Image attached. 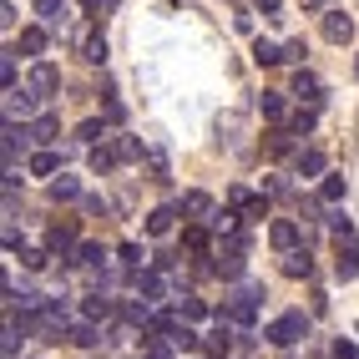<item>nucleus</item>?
<instances>
[{
	"label": "nucleus",
	"instance_id": "35",
	"mask_svg": "<svg viewBox=\"0 0 359 359\" xmlns=\"http://www.w3.org/2000/svg\"><path fill=\"white\" fill-rule=\"evenodd\" d=\"M243 218L248 223H263V218H269V198H248L243 203Z\"/></svg>",
	"mask_w": 359,
	"mask_h": 359
},
{
	"label": "nucleus",
	"instance_id": "16",
	"mask_svg": "<svg viewBox=\"0 0 359 359\" xmlns=\"http://www.w3.org/2000/svg\"><path fill=\"white\" fill-rule=\"evenodd\" d=\"M258 111L269 116V122H283V116H289V102H283V91H263V97H258Z\"/></svg>",
	"mask_w": 359,
	"mask_h": 359
},
{
	"label": "nucleus",
	"instance_id": "2",
	"mask_svg": "<svg viewBox=\"0 0 359 359\" xmlns=\"http://www.w3.org/2000/svg\"><path fill=\"white\" fill-rule=\"evenodd\" d=\"M299 339H309V319H304V314H283V319H273V324H269V344L294 349Z\"/></svg>",
	"mask_w": 359,
	"mask_h": 359
},
{
	"label": "nucleus",
	"instance_id": "8",
	"mask_svg": "<svg viewBox=\"0 0 359 359\" xmlns=\"http://www.w3.org/2000/svg\"><path fill=\"white\" fill-rule=\"evenodd\" d=\"M66 344H81V349H97L102 334H97V319H81V324H66Z\"/></svg>",
	"mask_w": 359,
	"mask_h": 359
},
{
	"label": "nucleus",
	"instance_id": "25",
	"mask_svg": "<svg viewBox=\"0 0 359 359\" xmlns=\"http://www.w3.org/2000/svg\"><path fill=\"white\" fill-rule=\"evenodd\" d=\"M31 132H36V142L46 147V142H56V132H61V116H51V111H46V116H36V122H31Z\"/></svg>",
	"mask_w": 359,
	"mask_h": 359
},
{
	"label": "nucleus",
	"instance_id": "37",
	"mask_svg": "<svg viewBox=\"0 0 359 359\" xmlns=\"http://www.w3.org/2000/svg\"><path fill=\"white\" fill-rule=\"evenodd\" d=\"M324 223H329L334 233H339V238H349V218H344V212H339V208H334V212H329V218H324Z\"/></svg>",
	"mask_w": 359,
	"mask_h": 359
},
{
	"label": "nucleus",
	"instance_id": "34",
	"mask_svg": "<svg viewBox=\"0 0 359 359\" xmlns=\"http://www.w3.org/2000/svg\"><path fill=\"white\" fill-rule=\"evenodd\" d=\"M182 243L193 248V253H208V228H203V223H193V228L182 233Z\"/></svg>",
	"mask_w": 359,
	"mask_h": 359
},
{
	"label": "nucleus",
	"instance_id": "39",
	"mask_svg": "<svg viewBox=\"0 0 359 359\" xmlns=\"http://www.w3.org/2000/svg\"><path fill=\"white\" fill-rule=\"evenodd\" d=\"M0 81L15 86V56H0Z\"/></svg>",
	"mask_w": 359,
	"mask_h": 359
},
{
	"label": "nucleus",
	"instance_id": "27",
	"mask_svg": "<svg viewBox=\"0 0 359 359\" xmlns=\"http://www.w3.org/2000/svg\"><path fill=\"white\" fill-rule=\"evenodd\" d=\"M319 198L334 208V203H344V177L339 172H324V182H319Z\"/></svg>",
	"mask_w": 359,
	"mask_h": 359
},
{
	"label": "nucleus",
	"instance_id": "20",
	"mask_svg": "<svg viewBox=\"0 0 359 359\" xmlns=\"http://www.w3.org/2000/svg\"><path fill=\"white\" fill-rule=\"evenodd\" d=\"M172 304H177V314H182V319H193V324L208 319V304H203L198 294H172Z\"/></svg>",
	"mask_w": 359,
	"mask_h": 359
},
{
	"label": "nucleus",
	"instance_id": "11",
	"mask_svg": "<svg viewBox=\"0 0 359 359\" xmlns=\"http://www.w3.org/2000/svg\"><path fill=\"white\" fill-rule=\"evenodd\" d=\"M46 248H51V253H71V248H76V228H71V223H56L51 233H46Z\"/></svg>",
	"mask_w": 359,
	"mask_h": 359
},
{
	"label": "nucleus",
	"instance_id": "3",
	"mask_svg": "<svg viewBox=\"0 0 359 359\" xmlns=\"http://www.w3.org/2000/svg\"><path fill=\"white\" fill-rule=\"evenodd\" d=\"M26 91H31L36 102H51L56 91H61V71H56L51 61H36V66H31V76H26Z\"/></svg>",
	"mask_w": 359,
	"mask_h": 359
},
{
	"label": "nucleus",
	"instance_id": "24",
	"mask_svg": "<svg viewBox=\"0 0 359 359\" xmlns=\"http://www.w3.org/2000/svg\"><path fill=\"white\" fill-rule=\"evenodd\" d=\"M116 162H122V157H116V147H97V152H91V172H97V177H111Z\"/></svg>",
	"mask_w": 359,
	"mask_h": 359
},
{
	"label": "nucleus",
	"instance_id": "36",
	"mask_svg": "<svg viewBox=\"0 0 359 359\" xmlns=\"http://www.w3.org/2000/svg\"><path fill=\"white\" fill-rule=\"evenodd\" d=\"M142 258H147V253H142L137 243H122V263H127V269H142Z\"/></svg>",
	"mask_w": 359,
	"mask_h": 359
},
{
	"label": "nucleus",
	"instance_id": "1",
	"mask_svg": "<svg viewBox=\"0 0 359 359\" xmlns=\"http://www.w3.org/2000/svg\"><path fill=\"white\" fill-rule=\"evenodd\" d=\"M223 314H228L238 329H248V324L258 319V283H243L238 294H228V299H223Z\"/></svg>",
	"mask_w": 359,
	"mask_h": 359
},
{
	"label": "nucleus",
	"instance_id": "44",
	"mask_svg": "<svg viewBox=\"0 0 359 359\" xmlns=\"http://www.w3.org/2000/svg\"><path fill=\"white\" fill-rule=\"evenodd\" d=\"M309 6H324V0H309Z\"/></svg>",
	"mask_w": 359,
	"mask_h": 359
},
{
	"label": "nucleus",
	"instance_id": "41",
	"mask_svg": "<svg viewBox=\"0 0 359 359\" xmlns=\"http://www.w3.org/2000/svg\"><path fill=\"white\" fill-rule=\"evenodd\" d=\"M334 359H359V349L349 339H339V344H334Z\"/></svg>",
	"mask_w": 359,
	"mask_h": 359
},
{
	"label": "nucleus",
	"instance_id": "12",
	"mask_svg": "<svg viewBox=\"0 0 359 359\" xmlns=\"http://www.w3.org/2000/svg\"><path fill=\"white\" fill-rule=\"evenodd\" d=\"M31 107H36V97H31V91L6 86V116H20V122H26V116H31Z\"/></svg>",
	"mask_w": 359,
	"mask_h": 359
},
{
	"label": "nucleus",
	"instance_id": "21",
	"mask_svg": "<svg viewBox=\"0 0 359 359\" xmlns=\"http://www.w3.org/2000/svg\"><path fill=\"white\" fill-rule=\"evenodd\" d=\"M294 97L319 107V76H314V71H299V76H294Z\"/></svg>",
	"mask_w": 359,
	"mask_h": 359
},
{
	"label": "nucleus",
	"instance_id": "40",
	"mask_svg": "<svg viewBox=\"0 0 359 359\" xmlns=\"http://www.w3.org/2000/svg\"><path fill=\"white\" fill-rule=\"evenodd\" d=\"M107 6H111V0H81V11H86L91 20H102V11H107Z\"/></svg>",
	"mask_w": 359,
	"mask_h": 359
},
{
	"label": "nucleus",
	"instance_id": "22",
	"mask_svg": "<svg viewBox=\"0 0 359 359\" xmlns=\"http://www.w3.org/2000/svg\"><path fill=\"white\" fill-rule=\"evenodd\" d=\"M36 15H41L51 31H61V20H66V0H36Z\"/></svg>",
	"mask_w": 359,
	"mask_h": 359
},
{
	"label": "nucleus",
	"instance_id": "17",
	"mask_svg": "<svg viewBox=\"0 0 359 359\" xmlns=\"http://www.w3.org/2000/svg\"><path fill=\"white\" fill-rule=\"evenodd\" d=\"M263 152H269V157H289V152H294V132L273 127L269 137H263Z\"/></svg>",
	"mask_w": 359,
	"mask_h": 359
},
{
	"label": "nucleus",
	"instance_id": "38",
	"mask_svg": "<svg viewBox=\"0 0 359 359\" xmlns=\"http://www.w3.org/2000/svg\"><path fill=\"white\" fill-rule=\"evenodd\" d=\"M20 258H26V269H46V258H51V248H26V253H20Z\"/></svg>",
	"mask_w": 359,
	"mask_h": 359
},
{
	"label": "nucleus",
	"instance_id": "14",
	"mask_svg": "<svg viewBox=\"0 0 359 359\" xmlns=\"http://www.w3.org/2000/svg\"><path fill=\"white\" fill-rule=\"evenodd\" d=\"M177 208L187 212V218H203V223L212 218V198H208V193H182V203H177Z\"/></svg>",
	"mask_w": 359,
	"mask_h": 359
},
{
	"label": "nucleus",
	"instance_id": "30",
	"mask_svg": "<svg viewBox=\"0 0 359 359\" xmlns=\"http://www.w3.org/2000/svg\"><path fill=\"white\" fill-rule=\"evenodd\" d=\"M81 314H86V319H111V299H107V294H86Z\"/></svg>",
	"mask_w": 359,
	"mask_h": 359
},
{
	"label": "nucleus",
	"instance_id": "9",
	"mask_svg": "<svg viewBox=\"0 0 359 359\" xmlns=\"http://www.w3.org/2000/svg\"><path fill=\"white\" fill-rule=\"evenodd\" d=\"M46 46H51V26H46V20H41V26H26V31H20V51H26V56H41Z\"/></svg>",
	"mask_w": 359,
	"mask_h": 359
},
{
	"label": "nucleus",
	"instance_id": "31",
	"mask_svg": "<svg viewBox=\"0 0 359 359\" xmlns=\"http://www.w3.org/2000/svg\"><path fill=\"white\" fill-rule=\"evenodd\" d=\"M167 339H172L177 349H198V344H203V339H198V334H193V319H182V324H177L172 334H167Z\"/></svg>",
	"mask_w": 359,
	"mask_h": 359
},
{
	"label": "nucleus",
	"instance_id": "19",
	"mask_svg": "<svg viewBox=\"0 0 359 359\" xmlns=\"http://www.w3.org/2000/svg\"><path fill=\"white\" fill-rule=\"evenodd\" d=\"M314 122H319V107L309 102V107H299V111L289 116V132H294V137H309V132H314Z\"/></svg>",
	"mask_w": 359,
	"mask_h": 359
},
{
	"label": "nucleus",
	"instance_id": "7",
	"mask_svg": "<svg viewBox=\"0 0 359 359\" xmlns=\"http://www.w3.org/2000/svg\"><path fill=\"white\" fill-rule=\"evenodd\" d=\"M283 273H289V278H314V253H309V248H289V253H283Z\"/></svg>",
	"mask_w": 359,
	"mask_h": 359
},
{
	"label": "nucleus",
	"instance_id": "10",
	"mask_svg": "<svg viewBox=\"0 0 359 359\" xmlns=\"http://www.w3.org/2000/svg\"><path fill=\"white\" fill-rule=\"evenodd\" d=\"M294 172H299V177H324V152H319V147H299Z\"/></svg>",
	"mask_w": 359,
	"mask_h": 359
},
{
	"label": "nucleus",
	"instance_id": "15",
	"mask_svg": "<svg viewBox=\"0 0 359 359\" xmlns=\"http://www.w3.org/2000/svg\"><path fill=\"white\" fill-rule=\"evenodd\" d=\"M334 273H339L344 283H349V278H359V253H354L349 243H339V253H334Z\"/></svg>",
	"mask_w": 359,
	"mask_h": 359
},
{
	"label": "nucleus",
	"instance_id": "5",
	"mask_svg": "<svg viewBox=\"0 0 359 359\" xmlns=\"http://www.w3.org/2000/svg\"><path fill=\"white\" fill-rule=\"evenodd\" d=\"M299 233H304V223L278 218V223H269V243H273L278 253H289V248H299Z\"/></svg>",
	"mask_w": 359,
	"mask_h": 359
},
{
	"label": "nucleus",
	"instance_id": "33",
	"mask_svg": "<svg viewBox=\"0 0 359 359\" xmlns=\"http://www.w3.org/2000/svg\"><path fill=\"white\" fill-rule=\"evenodd\" d=\"M107 127H111V122L91 116V122H81V127H76V137H81V142H102V137H107Z\"/></svg>",
	"mask_w": 359,
	"mask_h": 359
},
{
	"label": "nucleus",
	"instance_id": "32",
	"mask_svg": "<svg viewBox=\"0 0 359 359\" xmlns=\"http://www.w3.org/2000/svg\"><path fill=\"white\" fill-rule=\"evenodd\" d=\"M81 61L102 66V61H107V41H102V36H86V41H81Z\"/></svg>",
	"mask_w": 359,
	"mask_h": 359
},
{
	"label": "nucleus",
	"instance_id": "45",
	"mask_svg": "<svg viewBox=\"0 0 359 359\" xmlns=\"http://www.w3.org/2000/svg\"><path fill=\"white\" fill-rule=\"evenodd\" d=\"M208 359H212V354H208Z\"/></svg>",
	"mask_w": 359,
	"mask_h": 359
},
{
	"label": "nucleus",
	"instance_id": "4",
	"mask_svg": "<svg viewBox=\"0 0 359 359\" xmlns=\"http://www.w3.org/2000/svg\"><path fill=\"white\" fill-rule=\"evenodd\" d=\"M31 142H36V132L26 127V122H15V116H6V167H15V157H26L31 152Z\"/></svg>",
	"mask_w": 359,
	"mask_h": 359
},
{
	"label": "nucleus",
	"instance_id": "18",
	"mask_svg": "<svg viewBox=\"0 0 359 359\" xmlns=\"http://www.w3.org/2000/svg\"><path fill=\"white\" fill-rule=\"evenodd\" d=\"M253 61H258V66H283L289 56H283V46H273V41L258 36V41H253Z\"/></svg>",
	"mask_w": 359,
	"mask_h": 359
},
{
	"label": "nucleus",
	"instance_id": "29",
	"mask_svg": "<svg viewBox=\"0 0 359 359\" xmlns=\"http://www.w3.org/2000/svg\"><path fill=\"white\" fill-rule=\"evenodd\" d=\"M111 147H116V157H122V162H142V157H147V147H142L137 137H116Z\"/></svg>",
	"mask_w": 359,
	"mask_h": 359
},
{
	"label": "nucleus",
	"instance_id": "23",
	"mask_svg": "<svg viewBox=\"0 0 359 359\" xmlns=\"http://www.w3.org/2000/svg\"><path fill=\"white\" fill-rule=\"evenodd\" d=\"M26 167H31L36 177H56V172H61V157H56V152H31Z\"/></svg>",
	"mask_w": 359,
	"mask_h": 359
},
{
	"label": "nucleus",
	"instance_id": "43",
	"mask_svg": "<svg viewBox=\"0 0 359 359\" xmlns=\"http://www.w3.org/2000/svg\"><path fill=\"white\" fill-rule=\"evenodd\" d=\"M253 6H258L263 15H278V11H283V0H253Z\"/></svg>",
	"mask_w": 359,
	"mask_h": 359
},
{
	"label": "nucleus",
	"instance_id": "42",
	"mask_svg": "<svg viewBox=\"0 0 359 359\" xmlns=\"http://www.w3.org/2000/svg\"><path fill=\"white\" fill-rule=\"evenodd\" d=\"M283 56H289V61H304L309 51H304V41H289V46H283Z\"/></svg>",
	"mask_w": 359,
	"mask_h": 359
},
{
	"label": "nucleus",
	"instance_id": "6",
	"mask_svg": "<svg viewBox=\"0 0 359 359\" xmlns=\"http://www.w3.org/2000/svg\"><path fill=\"white\" fill-rule=\"evenodd\" d=\"M324 41L349 46V41H354V20H349L344 11H329V15H324Z\"/></svg>",
	"mask_w": 359,
	"mask_h": 359
},
{
	"label": "nucleus",
	"instance_id": "13",
	"mask_svg": "<svg viewBox=\"0 0 359 359\" xmlns=\"http://www.w3.org/2000/svg\"><path fill=\"white\" fill-rule=\"evenodd\" d=\"M177 212H182V208H152V212H147V233H152V238H162V233H172V223H177Z\"/></svg>",
	"mask_w": 359,
	"mask_h": 359
},
{
	"label": "nucleus",
	"instance_id": "28",
	"mask_svg": "<svg viewBox=\"0 0 359 359\" xmlns=\"http://www.w3.org/2000/svg\"><path fill=\"white\" fill-rule=\"evenodd\" d=\"M76 263H86V269H107V248L102 243H76Z\"/></svg>",
	"mask_w": 359,
	"mask_h": 359
},
{
	"label": "nucleus",
	"instance_id": "26",
	"mask_svg": "<svg viewBox=\"0 0 359 359\" xmlns=\"http://www.w3.org/2000/svg\"><path fill=\"white\" fill-rule=\"evenodd\" d=\"M51 198L56 203H76L81 198V182L76 177H51Z\"/></svg>",
	"mask_w": 359,
	"mask_h": 359
}]
</instances>
